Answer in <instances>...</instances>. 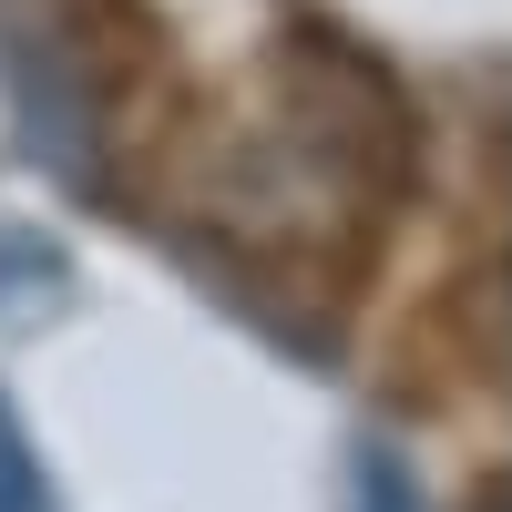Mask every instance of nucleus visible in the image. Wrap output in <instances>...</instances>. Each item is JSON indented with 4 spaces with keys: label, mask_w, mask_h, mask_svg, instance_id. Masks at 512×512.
<instances>
[{
    "label": "nucleus",
    "mask_w": 512,
    "mask_h": 512,
    "mask_svg": "<svg viewBox=\"0 0 512 512\" xmlns=\"http://www.w3.org/2000/svg\"><path fill=\"white\" fill-rule=\"evenodd\" d=\"M359 512H410V482L390 472V461H369V472H359Z\"/></svg>",
    "instance_id": "obj_1"
}]
</instances>
